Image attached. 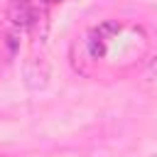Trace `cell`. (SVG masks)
I'll use <instances>...</instances> for the list:
<instances>
[{
	"label": "cell",
	"mask_w": 157,
	"mask_h": 157,
	"mask_svg": "<svg viewBox=\"0 0 157 157\" xmlns=\"http://www.w3.org/2000/svg\"><path fill=\"white\" fill-rule=\"evenodd\" d=\"M5 15H7L10 25L12 27H20V29H29L37 22V10L32 7L29 0H10Z\"/></svg>",
	"instance_id": "6da1fadb"
},
{
	"label": "cell",
	"mask_w": 157,
	"mask_h": 157,
	"mask_svg": "<svg viewBox=\"0 0 157 157\" xmlns=\"http://www.w3.org/2000/svg\"><path fill=\"white\" fill-rule=\"evenodd\" d=\"M47 78H49V69H47V64L42 59L32 56V59L25 61V83L29 88H34V91L37 88H44L47 86Z\"/></svg>",
	"instance_id": "7a4b0ae2"
},
{
	"label": "cell",
	"mask_w": 157,
	"mask_h": 157,
	"mask_svg": "<svg viewBox=\"0 0 157 157\" xmlns=\"http://www.w3.org/2000/svg\"><path fill=\"white\" fill-rule=\"evenodd\" d=\"M86 47H88L91 59H103V56H105V42H103V37H101V34L91 32V34H88V39H86Z\"/></svg>",
	"instance_id": "3957f363"
},
{
	"label": "cell",
	"mask_w": 157,
	"mask_h": 157,
	"mask_svg": "<svg viewBox=\"0 0 157 157\" xmlns=\"http://www.w3.org/2000/svg\"><path fill=\"white\" fill-rule=\"evenodd\" d=\"M118 32H120V25H118V22H103V25L96 29V34H101L103 39L110 37V34H118Z\"/></svg>",
	"instance_id": "277c9868"
},
{
	"label": "cell",
	"mask_w": 157,
	"mask_h": 157,
	"mask_svg": "<svg viewBox=\"0 0 157 157\" xmlns=\"http://www.w3.org/2000/svg\"><path fill=\"white\" fill-rule=\"evenodd\" d=\"M147 74H150V78H157V54L150 56V61H147Z\"/></svg>",
	"instance_id": "5b68a950"
},
{
	"label": "cell",
	"mask_w": 157,
	"mask_h": 157,
	"mask_svg": "<svg viewBox=\"0 0 157 157\" xmlns=\"http://www.w3.org/2000/svg\"><path fill=\"white\" fill-rule=\"evenodd\" d=\"M5 39H7V47H10V52L15 54V52H17V34H12V32H10Z\"/></svg>",
	"instance_id": "8992f818"
},
{
	"label": "cell",
	"mask_w": 157,
	"mask_h": 157,
	"mask_svg": "<svg viewBox=\"0 0 157 157\" xmlns=\"http://www.w3.org/2000/svg\"><path fill=\"white\" fill-rule=\"evenodd\" d=\"M42 2H47V5H59V2H64V0H42Z\"/></svg>",
	"instance_id": "52a82bcc"
}]
</instances>
